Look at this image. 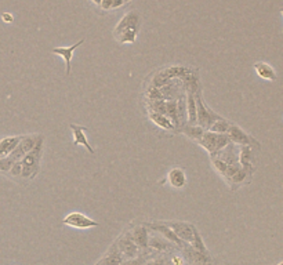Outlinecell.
I'll return each instance as SVG.
<instances>
[{
  "label": "cell",
  "instance_id": "ffe728a7",
  "mask_svg": "<svg viewBox=\"0 0 283 265\" xmlns=\"http://www.w3.org/2000/svg\"><path fill=\"white\" fill-rule=\"evenodd\" d=\"M169 240L164 239L160 235H154L151 238H148V247L154 248L155 251H166L169 248Z\"/></svg>",
  "mask_w": 283,
  "mask_h": 265
},
{
  "label": "cell",
  "instance_id": "4dcf8cb0",
  "mask_svg": "<svg viewBox=\"0 0 283 265\" xmlns=\"http://www.w3.org/2000/svg\"><path fill=\"white\" fill-rule=\"evenodd\" d=\"M144 263H145V260L142 257H137V258H133V260H126L120 265H142Z\"/></svg>",
  "mask_w": 283,
  "mask_h": 265
},
{
  "label": "cell",
  "instance_id": "d6a6232c",
  "mask_svg": "<svg viewBox=\"0 0 283 265\" xmlns=\"http://www.w3.org/2000/svg\"><path fill=\"white\" fill-rule=\"evenodd\" d=\"M164 265H184V261H182V258H181V257L174 256L170 261H166Z\"/></svg>",
  "mask_w": 283,
  "mask_h": 265
},
{
  "label": "cell",
  "instance_id": "2e32d148",
  "mask_svg": "<svg viewBox=\"0 0 283 265\" xmlns=\"http://www.w3.org/2000/svg\"><path fill=\"white\" fill-rule=\"evenodd\" d=\"M22 136H14V137H4L0 140V159L9 156L19 144Z\"/></svg>",
  "mask_w": 283,
  "mask_h": 265
},
{
  "label": "cell",
  "instance_id": "74e56055",
  "mask_svg": "<svg viewBox=\"0 0 283 265\" xmlns=\"http://www.w3.org/2000/svg\"><path fill=\"white\" fill-rule=\"evenodd\" d=\"M127 1H131V0H123V3H127Z\"/></svg>",
  "mask_w": 283,
  "mask_h": 265
},
{
  "label": "cell",
  "instance_id": "5b68a950",
  "mask_svg": "<svg viewBox=\"0 0 283 265\" xmlns=\"http://www.w3.org/2000/svg\"><path fill=\"white\" fill-rule=\"evenodd\" d=\"M39 138H40V134H37V136H22L17 148L9 156L14 162H19L26 154H29L36 146V142L39 141Z\"/></svg>",
  "mask_w": 283,
  "mask_h": 265
},
{
  "label": "cell",
  "instance_id": "d4e9b609",
  "mask_svg": "<svg viewBox=\"0 0 283 265\" xmlns=\"http://www.w3.org/2000/svg\"><path fill=\"white\" fill-rule=\"evenodd\" d=\"M232 122H228L227 119H221L215 120L214 123L209 127V131H212V133H215V134H227L228 133V130L231 127Z\"/></svg>",
  "mask_w": 283,
  "mask_h": 265
},
{
  "label": "cell",
  "instance_id": "4fadbf2b",
  "mask_svg": "<svg viewBox=\"0 0 283 265\" xmlns=\"http://www.w3.org/2000/svg\"><path fill=\"white\" fill-rule=\"evenodd\" d=\"M83 43H85V39H82L80 42H77L76 44H73V46H71V47H54V49L52 50L54 54H58V55H61V57L65 60L67 75H69V73H71V61H72V55H73V52L76 50L80 44H83Z\"/></svg>",
  "mask_w": 283,
  "mask_h": 265
},
{
  "label": "cell",
  "instance_id": "d6986e66",
  "mask_svg": "<svg viewBox=\"0 0 283 265\" xmlns=\"http://www.w3.org/2000/svg\"><path fill=\"white\" fill-rule=\"evenodd\" d=\"M123 261H124V258L122 257L118 247L113 245L111 247V250L106 253V256L104 257L103 260H101L97 265H120Z\"/></svg>",
  "mask_w": 283,
  "mask_h": 265
},
{
  "label": "cell",
  "instance_id": "7402d4cb",
  "mask_svg": "<svg viewBox=\"0 0 283 265\" xmlns=\"http://www.w3.org/2000/svg\"><path fill=\"white\" fill-rule=\"evenodd\" d=\"M166 116L170 119V122L174 124V127H181L178 116H177V100L166 101Z\"/></svg>",
  "mask_w": 283,
  "mask_h": 265
},
{
  "label": "cell",
  "instance_id": "5bb4252c",
  "mask_svg": "<svg viewBox=\"0 0 283 265\" xmlns=\"http://www.w3.org/2000/svg\"><path fill=\"white\" fill-rule=\"evenodd\" d=\"M151 230H154L155 232H158V233H160V236H163L164 239H167L169 242H174L176 245H178V246H185V243L180 240L176 235H174V232L166 225V224H149L148 225Z\"/></svg>",
  "mask_w": 283,
  "mask_h": 265
},
{
  "label": "cell",
  "instance_id": "cb8c5ba5",
  "mask_svg": "<svg viewBox=\"0 0 283 265\" xmlns=\"http://www.w3.org/2000/svg\"><path fill=\"white\" fill-rule=\"evenodd\" d=\"M182 131H184V134L187 136V137H189L191 140H194V141H196V142H199V140L203 137V134H205V128H202L200 126H197V124H195V126H189V124H187V126H182Z\"/></svg>",
  "mask_w": 283,
  "mask_h": 265
},
{
  "label": "cell",
  "instance_id": "83f0119b",
  "mask_svg": "<svg viewBox=\"0 0 283 265\" xmlns=\"http://www.w3.org/2000/svg\"><path fill=\"white\" fill-rule=\"evenodd\" d=\"M146 97L149 101H156V100H164L163 95L160 93V88L159 87H155V86H151L146 91Z\"/></svg>",
  "mask_w": 283,
  "mask_h": 265
},
{
  "label": "cell",
  "instance_id": "ba28073f",
  "mask_svg": "<svg viewBox=\"0 0 283 265\" xmlns=\"http://www.w3.org/2000/svg\"><path fill=\"white\" fill-rule=\"evenodd\" d=\"M173 232H174V235L178 238L182 242H185V243H192V240H194V232H195V227L194 225H191V224L187 223H164Z\"/></svg>",
  "mask_w": 283,
  "mask_h": 265
},
{
  "label": "cell",
  "instance_id": "3957f363",
  "mask_svg": "<svg viewBox=\"0 0 283 265\" xmlns=\"http://www.w3.org/2000/svg\"><path fill=\"white\" fill-rule=\"evenodd\" d=\"M230 142H231V140L228 137V134H215L209 130H206L203 137L199 140V144L203 146L210 155L217 154Z\"/></svg>",
  "mask_w": 283,
  "mask_h": 265
},
{
  "label": "cell",
  "instance_id": "6da1fadb",
  "mask_svg": "<svg viewBox=\"0 0 283 265\" xmlns=\"http://www.w3.org/2000/svg\"><path fill=\"white\" fill-rule=\"evenodd\" d=\"M42 151H43V136H40L34 149L19 160L21 166H22V171H21L22 178L34 180L35 177L37 176L39 166H40V159H42Z\"/></svg>",
  "mask_w": 283,
  "mask_h": 265
},
{
  "label": "cell",
  "instance_id": "ac0fdd59",
  "mask_svg": "<svg viewBox=\"0 0 283 265\" xmlns=\"http://www.w3.org/2000/svg\"><path fill=\"white\" fill-rule=\"evenodd\" d=\"M187 95V123L189 126L196 124V103L194 93H185Z\"/></svg>",
  "mask_w": 283,
  "mask_h": 265
},
{
  "label": "cell",
  "instance_id": "30bf717a",
  "mask_svg": "<svg viewBox=\"0 0 283 265\" xmlns=\"http://www.w3.org/2000/svg\"><path fill=\"white\" fill-rule=\"evenodd\" d=\"M129 238L136 245L137 247L141 250V248H148V238H149V232L146 230L144 225H137L134 227L130 232H127Z\"/></svg>",
  "mask_w": 283,
  "mask_h": 265
},
{
  "label": "cell",
  "instance_id": "7c38bea8",
  "mask_svg": "<svg viewBox=\"0 0 283 265\" xmlns=\"http://www.w3.org/2000/svg\"><path fill=\"white\" fill-rule=\"evenodd\" d=\"M253 148L250 146H239V164L248 174H253L254 171V163H253Z\"/></svg>",
  "mask_w": 283,
  "mask_h": 265
},
{
  "label": "cell",
  "instance_id": "8d00e7d4",
  "mask_svg": "<svg viewBox=\"0 0 283 265\" xmlns=\"http://www.w3.org/2000/svg\"><path fill=\"white\" fill-rule=\"evenodd\" d=\"M93 3H95V4H100L101 3V0H91Z\"/></svg>",
  "mask_w": 283,
  "mask_h": 265
},
{
  "label": "cell",
  "instance_id": "603a6c76",
  "mask_svg": "<svg viewBox=\"0 0 283 265\" xmlns=\"http://www.w3.org/2000/svg\"><path fill=\"white\" fill-rule=\"evenodd\" d=\"M177 116L180 126H184L187 123V95L185 93L177 98Z\"/></svg>",
  "mask_w": 283,
  "mask_h": 265
},
{
  "label": "cell",
  "instance_id": "484cf974",
  "mask_svg": "<svg viewBox=\"0 0 283 265\" xmlns=\"http://www.w3.org/2000/svg\"><path fill=\"white\" fill-rule=\"evenodd\" d=\"M138 31L134 29H126V31H120L118 34H115L118 42L120 43H134L136 42V37H137Z\"/></svg>",
  "mask_w": 283,
  "mask_h": 265
},
{
  "label": "cell",
  "instance_id": "52a82bcc",
  "mask_svg": "<svg viewBox=\"0 0 283 265\" xmlns=\"http://www.w3.org/2000/svg\"><path fill=\"white\" fill-rule=\"evenodd\" d=\"M115 246L118 247L119 253L122 254L123 258L126 260H133V258H137L140 254V248L137 247V245L130 239L129 235L124 233L123 236H120L119 239L116 240Z\"/></svg>",
  "mask_w": 283,
  "mask_h": 265
},
{
  "label": "cell",
  "instance_id": "836d02e7",
  "mask_svg": "<svg viewBox=\"0 0 283 265\" xmlns=\"http://www.w3.org/2000/svg\"><path fill=\"white\" fill-rule=\"evenodd\" d=\"M112 4H113V0H101V3H100L103 10L112 9Z\"/></svg>",
  "mask_w": 283,
  "mask_h": 265
},
{
  "label": "cell",
  "instance_id": "d590c367",
  "mask_svg": "<svg viewBox=\"0 0 283 265\" xmlns=\"http://www.w3.org/2000/svg\"><path fill=\"white\" fill-rule=\"evenodd\" d=\"M124 3H123V0H113V4H112V9H116V7H120V6H123Z\"/></svg>",
  "mask_w": 283,
  "mask_h": 265
},
{
  "label": "cell",
  "instance_id": "277c9868",
  "mask_svg": "<svg viewBox=\"0 0 283 265\" xmlns=\"http://www.w3.org/2000/svg\"><path fill=\"white\" fill-rule=\"evenodd\" d=\"M228 137L231 140V142L236 144L239 146H250V148H256V149H260L261 148V144L258 142L257 140L254 137H251L250 134H248L243 128H240L239 126H236L235 123H232L231 127L228 130Z\"/></svg>",
  "mask_w": 283,
  "mask_h": 265
},
{
  "label": "cell",
  "instance_id": "1f68e13d",
  "mask_svg": "<svg viewBox=\"0 0 283 265\" xmlns=\"http://www.w3.org/2000/svg\"><path fill=\"white\" fill-rule=\"evenodd\" d=\"M166 263V260L162 258V257H158V258H154V260H151V261H146L142 265H164Z\"/></svg>",
  "mask_w": 283,
  "mask_h": 265
},
{
  "label": "cell",
  "instance_id": "f35d334b",
  "mask_svg": "<svg viewBox=\"0 0 283 265\" xmlns=\"http://www.w3.org/2000/svg\"><path fill=\"white\" fill-rule=\"evenodd\" d=\"M278 265H283V263H279V264H278Z\"/></svg>",
  "mask_w": 283,
  "mask_h": 265
},
{
  "label": "cell",
  "instance_id": "8992f818",
  "mask_svg": "<svg viewBox=\"0 0 283 265\" xmlns=\"http://www.w3.org/2000/svg\"><path fill=\"white\" fill-rule=\"evenodd\" d=\"M64 225H68L72 228H77V230H87V228H93V227H98V223L91 220L90 217H87L85 214L77 213H69L68 215H65V218L62 220Z\"/></svg>",
  "mask_w": 283,
  "mask_h": 265
},
{
  "label": "cell",
  "instance_id": "7a4b0ae2",
  "mask_svg": "<svg viewBox=\"0 0 283 265\" xmlns=\"http://www.w3.org/2000/svg\"><path fill=\"white\" fill-rule=\"evenodd\" d=\"M195 103H196V124L205 130H209V127L214 123L215 120L221 119L218 113L213 112L206 104L203 103L202 98V90L199 88L195 93Z\"/></svg>",
  "mask_w": 283,
  "mask_h": 265
},
{
  "label": "cell",
  "instance_id": "f1b7e54d",
  "mask_svg": "<svg viewBox=\"0 0 283 265\" xmlns=\"http://www.w3.org/2000/svg\"><path fill=\"white\" fill-rule=\"evenodd\" d=\"M14 163L16 162H14L10 156L1 158V159H0V171H3V173H9L10 169H11V166H13Z\"/></svg>",
  "mask_w": 283,
  "mask_h": 265
},
{
  "label": "cell",
  "instance_id": "8fae6325",
  "mask_svg": "<svg viewBox=\"0 0 283 265\" xmlns=\"http://www.w3.org/2000/svg\"><path fill=\"white\" fill-rule=\"evenodd\" d=\"M69 127H71L72 133H73V145H83L90 154L94 155V149H93V146L90 145L86 134H85L87 127H85V126H77V124H73V123L69 124Z\"/></svg>",
  "mask_w": 283,
  "mask_h": 265
},
{
  "label": "cell",
  "instance_id": "4316f807",
  "mask_svg": "<svg viewBox=\"0 0 283 265\" xmlns=\"http://www.w3.org/2000/svg\"><path fill=\"white\" fill-rule=\"evenodd\" d=\"M149 108L152 109L151 112L160 113V115H166V100H156V101H151V103H149Z\"/></svg>",
  "mask_w": 283,
  "mask_h": 265
},
{
  "label": "cell",
  "instance_id": "9c48e42d",
  "mask_svg": "<svg viewBox=\"0 0 283 265\" xmlns=\"http://www.w3.org/2000/svg\"><path fill=\"white\" fill-rule=\"evenodd\" d=\"M126 29H134V31L140 29V14L137 11H130L122 18L115 28L113 34H118L120 31H126Z\"/></svg>",
  "mask_w": 283,
  "mask_h": 265
},
{
  "label": "cell",
  "instance_id": "f546056e",
  "mask_svg": "<svg viewBox=\"0 0 283 265\" xmlns=\"http://www.w3.org/2000/svg\"><path fill=\"white\" fill-rule=\"evenodd\" d=\"M21 171H22V166H21V162H16L13 166H11V169H10V176H13V177H21Z\"/></svg>",
  "mask_w": 283,
  "mask_h": 265
},
{
  "label": "cell",
  "instance_id": "9a60e30c",
  "mask_svg": "<svg viewBox=\"0 0 283 265\" xmlns=\"http://www.w3.org/2000/svg\"><path fill=\"white\" fill-rule=\"evenodd\" d=\"M167 180L170 182L173 188L181 189L185 187L187 184V176H185V171L180 169V167H174L172 170L169 171L167 174Z\"/></svg>",
  "mask_w": 283,
  "mask_h": 265
},
{
  "label": "cell",
  "instance_id": "e575fe53",
  "mask_svg": "<svg viewBox=\"0 0 283 265\" xmlns=\"http://www.w3.org/2000/svg\"><path fill=\"white\" fill-rule=\"evenodd\" d=\"M1 18H3V21H4V22H9V24H11V22L14 21L13 16H11V14H9V13H4V14L1 16Z\"/></svg>",
  "mask_w": 283,
  "mask_h": 265
},
{
  "label": "cell",
  "instance_id": "44dd1931",
  "mask_svg": "<svg viewBox=\"0 0 283 265\" xmlns=\"http://www.w3.org/2000/svg\"><path fill=\"white\" fill-rule=\"evenodd\" d=\"M149 119L154 122L156 126L162 127L163 130H174V124H173L170 119L166 116V115H160V113H155V112H151L149 113Z\"/></svg>",
  "mask_w": 283,
  "mask_h": 265
},
{
  "label": "cell",
  "instance_id": "e0dca14e",
  "mask_svg": "<svg viewBox=\"0 0 283 265\" xmlns=\"http://www.w3.org/2000/svg\"><path fill=\"white\" fill-rule=\"evenodd\" d=\"M254 69H256V73H257L261 79L272 80V82H275V80L278 79L274 68H272L269 64H266V62H256V64H254Z\"/></svg>",
  "mask_w": 283,
  "mask_h": 265
}]
</instances>
